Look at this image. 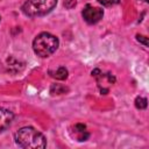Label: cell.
<instances>
[{
    "label": "cell",
    "mask_w": 149,
    "mask_h": 149,
    "mask_svg": "<svg viewBox=\"0 0 149 149\" xmlns=\"http://www.w3.org/2000/svg\"><path fill=\"white\" fill-rule=\"evenodd\" d=\"M15 143L23 149H42L47 147L44 135L34 127H22L14 134Z\"/></svg>",
    "instance_id": "6da1fadb"
},
{
    "label": "cell",
    "mask_w": 149,
    "mask_h": 149,
    "mask_svg": "<svg viewBox=\"0 0 149 149\" xmlns=\"http://www.w3.org/2000/svg\"><path fill=\"white\" fill-rule=\"evenodd\" d=\"M58 45H59L58 38L55 35L45 31L38 34L33 41L34 52L42 58H47L50 55H52L57 50Z\"/></svg>",
    "instance_id": "7a4b0ae2"
},
{
    "label": "cell",
    "mask_w": 149,
    "mask_h": 149,
    "mask_svg": "<svg viewBox=\"0 0 149 149\" xmlns=\"http://www.w3.org/2000/svg\"><path fill=\"white\" fill-rule=\"evenodd\" d=\"M57 0H27L22 6V13L28 17L43 16L52 12Z\"/></svg>",
    "instance_id": "3957f363"
},
{
    "label": "cell",
    "mask_w": 149,
    "mask_h": 149,
    "mask_svg": "<svg viewBox=\"0 0 149 149\" xmlns=\"http://www.w3.org/2000/svg\"><path fill=\"white\" fill-rule=\"evenodd\" d=\"M81 15H83V19L90 23V24H94L97 22H99L102 16H104V10L101 8H98V7H93L91 5H87L83 12H81Z\"/></svg>",
    "instance_id": "277c9868"
},
{
    "label": "cell",
    "mask_w": 149,
    "mask_h": 149,
    "mask_svg": "<svg viewBox=\"0 0 149 149\" xmlns=\"http://www.w3.org/2000/svg\"><path fill=\"white\" fill-rule=\"evenodd\" d=\"M70 134L72 139H74L78 142H84L90 137V133L86 129V126L83 123H76L70 128Z\"/></svg>",
    "instance_id": "5b68a950"
},
{
    "label": "cell",
    "mask_w": 149,
    "mask_h": 149,
    "mask_svg": "<svg viewBox=\"0 0 149 149\" xmlns=\"http://www.w3.org/2000/svg\"><path fill=\"white\" fill-rule=\"evenodd\" d=\"M14 120V114L7 108L0 107V133L5 132L13 122Z\"/></svg>",
    "instance_id": "8992f818"
},
{
    "label": "cell",
    "mask_w": 149,
    "mask_h": 149,
    "mask_svg": "<svg viewBox=\"0 0 149 149\" xmlns=\"http://www.w3.org/2000/svg\"><path fill=\"white\" fill-rule=\"evenodd\" d=\"M68 70L64 68V66H59L57 70H55V71H52V70H50L49 71V74L52 77V78H55V79H58V80H64V79H66L68 78Z\"/></svg>",
    "instance_id": "52a82bcc"
},
{
    "label": "cell",
    "mask_w": 149,
    "mask_h": 149,
    "mask_svg": "<svg viewBox=\"0 0 149 149\" xmlns=\"http://www.w3.org/2000/svg\"><path fill=\"white\" fill-rule=\"evenodd\" d=\"M69 91V88L65 85L62 84H52L50 87V93L52 95H59V94H64Z\"/></svg>",
    "instance_id": "ba28073f"
},
{
    "label": "cell",
    "mask_w": 149,
    "mask_h": 149,
    "mask_svg": "<svg viewBox=\"0 0 149 149\" xmlns=\"http://www.w3.org/2000/svg\"><path fill=\"white\" fill-rule=\"evenodd\" d=\"M147 105H148V101H147V99L144 97H137L135 99V106H136V108L144 109V108H147Z\"/></svg>",
    "instance_id": "9c48e42d"
},
{
    "label": "cell",
    "mask_w": 149,
    "mask_h": 149,
    "mask_svg": "<svg viewBox=\"0 0 149 149\" xmlns=\"http://www.w3.org/2000/svg\"><path fill=\"white\" fill-rule=\"evenodd\" d=\"M100 5L105 6V7H111V6H114L116 3H119L120 0H97Z\"/></svg>",
    "instance_id": "30bf717a"
},
{
    "label": "cell",
    "mask_w": 149,
    "mask_h": 149,
    "mask_svg": "<svg viewBox=\"0 0 149 149\" xmlns=\"http://www.w3.org/2000/svg\"><path fill=\"white\" fill-rule=\"evenodd\" d=\"M76 5H77L76 0H64V7L66 9H72Z\"/></svg>",
    "instance_id": "8fae6325"
},
{
    "label": "cell",
    "mask_w": 149,
    "mask_h": 149,
    "mask_svg": "<svg viewBox=\"0 0 149 149\" xmlns=\"http://www.w3.org/2000/svg\"><path fill=\"white\" fill-rule=\"evenodd\" d=\"M136 40L140 43H142L144 47H148V37H146L143 35H136Z\"/></svg>",
    "instance_id": "7c38bea8"
},
{
    "label": "cell",
    "mask_w": 149,
    "mask_h": 149,
    "mask_svg": "<svg viewBox=\"0 0 149 149\" xmlns=\"http://www.w3.org/2000/svg\"><path fill=\"white\" fill-rule=\"evenodd\" d=\"M142 1H144V2H148V1H149V0H142Z\"/></svg>",
    "instance_id": "4fadbf2b"
},
{
    "label": "cell",
    "mask_w": 149,
    "mask_h": 149,
    "mask_svg": "<svg viewBox=\"0 0 149 149\" xmlns=\"http://www.w3.org/2000/svg\"><path fill=\"white\" fill-rule=\"evenodd\" d=\"M0 20H1V17H0Z\"/></svg>",
    "instance_id": "5bb4252c"
},
{
    "label": "cell",
    "mask_w": 149,
    "mask_h": 149,
    "mask_svg": "<svg viewBox=\"0 0 149 149\" xmlns=\"http://www.w3.org/2000/svg\"><path fill=\"white\" fill-rule=\"evenodd\" d=\"M0 65H1V64H0Z\"/></svg>",
    "instance_id": "9a60e30c"
}]
</instances>
